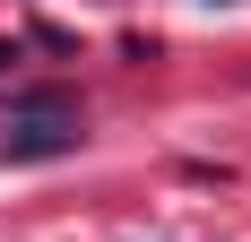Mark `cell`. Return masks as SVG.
Here are the masks:
<instances>
[{
    "instance_id": "obj_1",
    "label": "cell",
    "mask_w": 251,
    "mask_h": 242,
    "mask_svg": "<svg viewBox=\"0 0 251 242\" xmlns=\"http://www.w3.org/2000/svg\"><path fill=\"white\" fill-rule=\"evenodd\" d=\"M70 147H78V113H61L52 96H35L26 121L0 139V156H9V165H44V156H70Z\"/></svg>"
}]
</instances>
